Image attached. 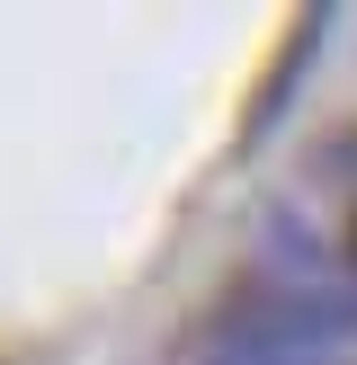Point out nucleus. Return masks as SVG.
Instances as JSON below:
<instances>
[{"label": "nucleus", "mask_w": 357, "mask_h": 365, "mask_svg": "<svg viewBox=\"0 0 357 365\" xmlns=\"http://www.w3.org/2000/svg\"><path fill=\"white\" fill-rule=\"evenodd\" d=\"M331 27H339V9H295V18H286L277 63H268V81L250 89V107H241V152H259V143L295 116V98H303V81H313L321 45H331Z\"/></svg>", "instance_id": "obj_1"}]
</instances>
